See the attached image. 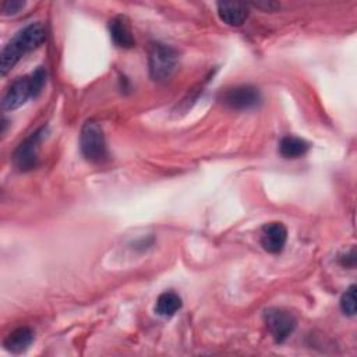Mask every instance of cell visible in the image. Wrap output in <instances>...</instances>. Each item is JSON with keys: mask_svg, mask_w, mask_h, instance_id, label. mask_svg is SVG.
<instances>
[{"mask_svg": "<svg viewBox=\"0 0 357 357\" xmlns=\"http://www.w3.org/2000/svg\"><path fill=\"white\" fill-rule=\"evenodd\" d=\"M46 82V71L38 67L32 74L15 79L6 91L1 99L3 110H14L22 106L29 98H36Z\"/></svg>", "mask_w": 357, "mask_h": 357, "instance_id": "obj_2", "label": "cell"}, {"mask_svg": "<svg viewBox=\"0 0 357 357\" xmlns=\"http://www.w3.org/2000/svg\"><path fill=\"white\" fill-rule=\"evenodd\" d=\"M46 39V31L42 24H29L15 33V36L3 47L0 54V73L6 75L15 63L28 52L39 47Z\"/></svg>", "mask_w": 357, "mask_h": 357, "instance_id": "obj_1", "label": "cell"}, {"mask_svg": "<svg viewBox=\"0 0 357 357\" xmlns=\"http://www.w3.org/2000/svg\"><path fill=\"white\" fill-rule=\"evenodd\" d=\"M181 308V297L174 291L162 293L155 304V312L160 317H172Z\"/></svg>", "mask_w": 357, "mask_h": 357, "instance_id": "obj_12", "label": "cell"}, {"mask_svg": "<svg viewBox=\"0 0 357 357\" xmlns=\"http://www.w3.org/2000/svg\"><path fill=\"white\" fill-rule=\"evenodd\" d=\"M178 56L176 50L165 43H155L149 52V74L155 81H166L177 67Z\"/></svg>", "mask_w": 357, "mask_h": 357, "instance_id": "obj_3", "label": "cell"}, {"mask_svg": "<svg viewBox=\"0 0 357 357\" xmlns=\"http://www.w3.org/2000/svg\"><path fill=\"white\" fill-rule=\"evenodd\" d=\"M109 32H110V36H112L113 42L119 47L128 49V47H132L134 43H135L134 36L131 33L130 24L127 21V18L123 17V15H117L113 20H110Z\"/></svg>", "mask_w": 357, "mask_h": 357, "instance_id": "obj_10", "label": "cell"}, {"mask_svg": "<svg viewBox=\"0 0 357 357\" xmlns=\"http://www.w3.org/2000/svg\"><path fill=\"white\" fill-rule=\"evenodd\" d=\"M340 308L343 314L353 317L356 314V286L351 284L340 298Z\"/></svg>", "mask_w": 357, "mask_h": 357, "instance_id": "obj_14", "label": "cell"}, {"mask_svg": "<svg viewBox=\"0 0 357 357\" xmlns=\"http://www.w3.org/2000/svg\"><path fill=\"white\" fill-rule=\"evenodd\" d=\"M279 151H280L282 156H284L287 159H296V158L305 155V152L308 151V144L298 137L287 135V137L282 138V141L279 144Z\"/></svg>", "mask_w": 357, "mask_h": 357, "instance_id": "obj_13", "label": "cell"}, {"mask_svg": "<svg viewBox=\"0 0 357 357\" xmlns=\"http://www.w3.org/2000/svg\"><path fill=\"white\" fill-rule=\"evenodd\" d=\"M252 6L258 7V8H264V10H268V11H273L279 7L278 3H272V1H261V3H252Z\"/></svg>", "mask_w": 357, "mask_h": 357, "instance_id": "obj_16", "label": "cell"}, {"mask_svg": "<svg viewBox=\"0 0 357 357\" xmlns=\"http://www.w3.org/2000/svg\"><path fill=\"white\" fill-rule=\"evenodd\" d=\"M46 128L42 127L32 132L25 141H22L18 148L15 149L13 155L14 165L18 170L21 172H28L32 170L38 165V152H39V145L45 137Z\"/></svg>", "mask_w": 357, "mask_h": 357, "instance_id": "obj_5", "label": "cell"}, {"mask_svg": "<svg viewBox=\"0 0 357 357\" xmlns=\"http://www.w3.org/2000/svg\"><path fill=\"white\" fill-rule=\"evenodd\" d=\"M287 240V229L280 222L266 223L261 230V245L271 254H278L283 250Z\"/></svg>", "mask_w": 357, "mask_h": 357, "instance_id": "obj_8", "label": "cell"}, {"mask_svg": "<svg viewBox=\"0 0 357 357\" xmlns=\"http://www.w3.org/2000/svg\"><path fill=\"white\" fill-rule=\"evenodd\" d=\"M24 7H25V1H21V0H6L1 4V13L4 15H14V14L20 13Z\"/></svg>", "mask_w": 357, "mask_h": 357, "instance_id": "obj_15", "label": "cell"}, {"mask_svg": "<svg viewBox=\"0 0 357 357\" xmlns=\"http://www.w3.org/2000/svg\"><path fill=\"white\" fill-rule=\"evenodd\" d=\"M218 15L226 25L240 26L248 18V6L233 1L218 3Z\"/></svg>", "mask_w": 357, "mask_h": 357, "instance_id": "obj_9", "label": "cell"}, {"mask_svg": "<svg viewBox=\"0 0 357 357\" xmlns=\"http://www.w3.org/2000/svg\"><path fill=\"white\" fill-rule=\"evenodd\" d=\"M268 331L278 343H283L296 329L297 321L289 311L282 308H268L264 312Z\"/></svg>", "mask_w": 357, "mask_h": 357, "instance_id": "obj_6", "label": "cell"}, {"mask_svg": "<svg viewBox=\"0 0 357 357\" xmlns=\"http://www.w3.org/2000/svg\"><path fill=\"white\" fill-rule=\"evenodd\" d=\"M33 340V332L28 326H21L13 331L4 340V346L11 353H22L25 351Z\"/></svg>", "mask_w": 357, "mask_h": 357, "instance_id": "obj_11", "label": "cell"}, {"mask_svg": "<svg viewBox=\"0 0 357 357\" xmlns=\"http://www.w3.org/2000/svg\"><path fill=\"white\" fill-rule=\"evenodd\" d=\"M79 149L89 162H100L106 156V142L102 127L96 121H86L79 134Z\"/></svg>", "mask_w": 357, "mask_h": 357, "instance_id": "obj_4", "label": "cell"}, {"mask_svg": "<svg viewBox=\"0 0 357 357\" xmlns=\"http://www.w3.org/2000/svg\"><path fill=\"white\" fill-rule=\"evenodd\" d=\"M219 100L233 110H248L261 102L259 91L251 85H240L223 91Z\"/></svg>", "mask_w": 357, "mask_h": 357, "instance_id": "obj_7", "label": "cell"}]
</instances>
